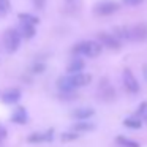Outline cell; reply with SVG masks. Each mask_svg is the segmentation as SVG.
<instances>
[{"label":"cell","mask_w":147,"mask_h":147,"mask_svg":"<svg viewBox=\"0 0 147 147\" xmlns=\"http://www.w3.org/2000/svg\"><path fill=\"white\" fill-rule=\"evenodd\" d=\"M93 127H95V125H93L92 122L81 120V122H76V123L71 127V130L76 131V133H82V131H90V130H93Z\"/></svg>","instance_id":"5bb4252c"},{"label":"cell","mask_w":147,"mask_h":147,"mask_svg":"<svg viewBox=\"0 0 147 147\" xmlns=\"http://www.w3.org/2000/svg\"><path fill=\"white\" fill-rule=\"evenodd\" d=\"M19 33H21V36H24L26 40H29V38H33V36H35L36 29H35V26H32V24H24V22H21Z\"/></svg>","instance_id":"7c38bea8"},{"label":"cell","mask_w":147,"mask_h":147,"mask_svg":"<svg viewBox=\"0 0 147 147\" xmlns=\"http://www.w3.org/2000/svg\"><path fill=\"white\" fill-rule=\"evenodd\" d=\"M100 96H101V98L105 100V101H111V100L115 96L114 89H112V87L109 86L108 81H105V82H103V86L100 84Z\"/></svg>","instance_id":"30bf717a"},{"label":"cell","mask_w":147,"mask_h":147,"mask_svg":"<svg viewBox=\"0 0 147 147\" xmlns=\"http://www.w3.org/2000/svg\"><path fill=\"white\" fill-rule=\"evenodd\" d=\"M123 125L125 127H128V128H133V130H138V128H141V120H139V117H130V119H125L123 120Z\"/></svg>","instance_id":"ac0fdd59"},{"label":"cell","mask_w":147,"mask_h":147,"mask_svg":"<svg viewBox=\"0 0 147 147\" xmlns=\"http://www.w3.org/2000/svg\"><path fill=\"white\" fill-rule=\"evenodd\" d=\"M114 35L117 40H130V32H128V27H115L114 29Z\"/></svg>","instance_id":"e0dca14e"},{"label":"cell","mask_w":147,"mask_h":147,"mask_svg":"<svg viewBox=\"0 0 147 147\" xmlns=\"http://www.w3.org/2000/svg\"><path fill=\"white\" fill-rule=\"evenodd\" d=\"M93 114H95V109L93 108H78L71 112V115L74 119H78V120H89Z\"/></svg>","instance_id":"9c48e42d"},{"label":"cell","mask_w":147,"mask_h":147,"mask_svg":"<svg viewBox=\"0 0 147 147\" xmlns=\"http://www.w3.org/2000/svg\"><path fill=\"white\" fill-rule=\"evenodd\" d=\"M146 111H147V101H144L142 105H141V108H138V111L134 112V117H142Z\"/></svg>","instance_id":"7402d4cb"},{"label":"cell","mask_w":147,"mask_h":147,"mask_svg":"<svg viewBox=\"0 0 147 147\" xmlns=\"http://www.w3.org/2000/svg\"><path fill=\"white\" fill-rule=\"evenodd\" d=\"M2 138H5V128L0 127V139H2Z\"/></svg>","instance_id":"4316f807"},{"label":"cell","mask_w":147,"mask_h":147,"mask_svg":"<svg viewBox=\"0 0 147 147\" xmlns=\"http://www.w3.org/2000/svg\"><path fill=\"white\" fill-rule=\"evenodd\" d=\"M128 32H130V40L131 41H146L147 40V26L146 24H138V26L128 27Z\"/></svg>","instance_id":"5b68a950"},{"label":"cell","mask_w":147,"mask_h":147,"mask_svg":"<svg viewBox=\"0 0 147 147\" xmlns=\"http://www.w3.org/2000/svg\"><path fill=\"white\" fill-rule=\"evenodd\" d=\"M123 3H127V5H131V7H134V5H139L142 0H122Z\"/></svg>","instance_id":"cb8c5ba5"},{"label":"cell","mask_w":147,"mask_h":147,"mask_svg":"<svg viewBox=\"0 0 147 147\" xmlns=\"http://www.w3.org/2000/svg\"><path fill=\"white\" fill-rule=\"evenodd\" d=\"M98 41L101 43V46H106V48L109 49H114V51H117V49H120V40L115 38L114 33H98Z\"/></svg>","instance_id":"8992f818"},{"label":"cell","mask_w":147,"mask_h":147,"mask_svg":"<svg viewBox=\"0 0 147 147\" xmlns=\"http://www.w3.org/2000/svg\"><path fill=\"white\" fill-rule=\"evenodd\" d=\"M101 43L100 41H81L73 48V52L78 55H86V57H98L101 54Z\"/></svg>","instance_id":"7a4b0ae2"},{"label":"cell","mask_w":147,"mask_h":147,"mask_svg":"<svg viewBox=\"0 0 147 147\" xmlns=\"http://www.w3.org/2000/svg\"><path fill=\"white\" fill-rule=\"evenodd\" d=\"M45 3H46V0H33V5H35V8H38V10L45 8Z\"/></svg>","instance_id":"603a6c76"},{"label":"cell","mask_w":147,"mask_h":147,"mask_svg":"<svg viewBox=\"0 0 147 147\" xmlns=\"http://www.w3.org/2000/svg\"><path fill=\"white\" fill-rule=\"evenodd\" d=\"M33 67H35V68H33V71H36V73H41V71L45 70V65H43V63H38V65H33Z\"/></svg>","instance_id":"d4e9b609"},{"label":"cell","mask_w":147,"mask_h":147,"mask_svg":"<svg viewBox=\"0 0 147 147\" xmlns=\"http://www.w3.org/2000/svg\"><path fill=\"white\" fill-rule=\"evenodd\" d=\"M11 122L19 123V125H24L27 122V111L24 108H18L16 111L13 112V115H11Z\"/></svg>","instance_id":"4fadbf2b"},{"label":"cell","mask_w":147,"mask_h":147,"mask_svg":"<svg viewBox=\"0 0 147 147\" xmlns=\"http://www.w3.org/2000/svg\"><path fill=\"white\" fill-rule=\"evenodd\" d=\"M19 21L24 24H32V26H36L40 22V19L33 14H29V13H19Z\"/></svg>","instance_id":"2e32d148"},{"label":"cell","mask_w":147,"mask_h":147,"mask_svg":"<svg viewBox=\"0 0 147 147\" xmlns=\"http://www.w3.org/2000/svg\"><path fill=\"white\" fill-rule=\"evenodd\" d=\"M19 45H21V33H19V30H16V29L5 30V33H3V46H5V49H7V52H10V54L16 52L18 48H19Z\"/></svg>","instance_id":"3957f363"},{"label":"cell","mask_w":147,"mask_h":147,"mask_svg":"<svg viewBox=\"0 0 147 147\" xmlns=\"http://www.w3.org/2000/svg\"><path fill=\"white\" fill-rule=\"evenodd\" d=\"M90 81H92L90 74H84L82 71L81 73H73L70 76L59 78L57 89H59V92H73V90L79 89V87H84L87 84H90Z\"/></svg>","instance_id":"6da1fadb"},{"label":"cell","mask_w":147,"mask_h":147,"mask_svg":"<svg viewBox=\"0 0 147 147\" xmlns=\"http://www.w3.org/2000/svg\"><path fill=\"white\" fill-rule=\"evenodd\" d=\"M142 117H144V120H146V123H147V111L144 112V115H142Z\"/></svg>","instance_id":"83f0119b"},{"label":"cell","mask_w":147,"mask_h":147,"mask_svg":"<svg viewBox=\"0 0 147 147\" xmlns=\"http://www.w3.org/2000/svg\"><path fill=\"white\" fill-rule=\"evenodd\" d=\"M10 8H11L10 0H0V14L8 13V11H10Z\"/></svg>","instance_id":"44dd1931"},{"label":"cell","mask_w":147,"mask_h":147,"mask_svg":"<svg viewBox=\"0 0 147 147\" xmlns=\"http://www.w3.org/2000/svg\"><path fill=\"white\" fill-rule=\"evenodd\" d=\"M117 142H119V146H122V147H139L138 142H134V141H131V139H127V138H123V136H119Z\"/></svg>","instance_id":"d6986e66"},{"label":"cell","mask_w":147,"mask_h":147,"mask_svg":"<svg viewBox=\"0 0 147 147\" xmlns=\"http://www.w3.org/2000/svg\"><path fill=\"white\" fill-rule=\"evenodd\" d=\"M82 70H84V62L81 60V59H74V60H71L70 63H68V67H67V71L70 74L81 73Z\"/></svg>","instance_id":"9a60e30c"},{"label":"cell","mask_w":147,"mask_h":147,"mask_svg":"<svg viewBox=\"0 0 147 147\" xmlns=\"http://www.w3.org/2000/svg\"><path fill=\"white\" fill-rule=\"evenodd\" d=\"M78 138V133L76 131H68V133H63L62 134V141H63V142H68V141H74Z\"/></svg>","instance_id":"ffe728a7"},{"label":"cell","mask_w":147,"mask_h":147,"mask_svg":"<svg viewBox=\"0 0 147 147\" xmlns=\"http://www.w3.org/2000/svg\"><path fill=\"white\" fill-rule=\"evenodd\" d=\"M19 98H21V92L18 89H10L2 95V100H3L7 105H14V103L19 101Z\"/></svg>","instance_id":"8fae6325"},{"label":"cell","mask_w":147,"mask_h":147,"mask_svg":"<svg viewBox=\"0 0 147 147\" xmlns=\"http://www.w3.org/2000/svg\"><path fill=\"white\" fill-rule=\"evenodd\" d=\"M123 86L127 87L128 92L131 93H138L139 92V82H138V79L134 78L133 71L128 70V68H125L123 70Z\"/></svg>","instance_id":"52a82bcc"},{"label":"cell","mask_w":147,"mask_h":147,"mask_svg":"<svg viewBox=\"0 0 147 147\" xmlns=\"http://www.w3.org/2000/svg\"><path fill=\"white\" fill-rule=\"evenodd\" d=\"M142 76H144V79L147 81V63L142 67Z\"/></svg>","instance_id":"484cf974"},{"label":"cell","mask_w":147,"mask_h":147,"mask_svg":"<svg viewBox=\"0 0 147 147\" xmlns=\"http://www.w3.org/2000/svg\"><path fill=\"white\" fill-rule=\"evenodd\" d=\"M54 136V131L52 130H48L46 133H33L29 136V142L32 144H40V142H49Z\"/></svg>","instance_id":"ba28073f"},{"label":"cell","mask_w":147,"mask_h":147,"mask_svg":"<svg viewBox=\"0 0 147 147\" xmlns=\"http://www.w3.org/2000/svg\"><path fill=\"white\" fill-rule=\"evenodd\" d=\"M119 10V3L114 0H101L93 7V13L96 16H109Z\"/></svg>","instance_id":"277c9868"}]
</instances>
